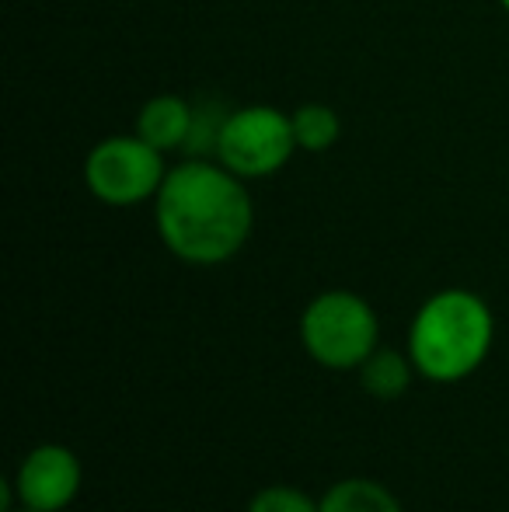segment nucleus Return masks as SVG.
<instances>
[{
  "instance_id": "6e6552de",
  "label": "nucleus",
  "mask_w": 509,
  "mask_h": 512,
  "mask_svg": "<svg viewBox=\"0 0 509 512\" xmlns=\"http://www.w3.org/2000/svg\"><path fill=\"white\" fill-rule=\"evenodd\" d=\"M318 512H401V502L370 478H346L325 492Z\"/></svg>"
},
{
  "instance_id": "f257e3e1",
  "label": "nucleus",
  "mask_w": 509,
  "mask_h": 512,
  "mask_svg": "<svg viewBox=\"0 0 509 512\" xmlns=\"http://www.w3.org/2000/svg\"><path fill=\"white\" fill-rule=\"evenodd\" d=\"M157 237L189 265H224L248 244L255 203L245 178L217 157H189L168 168L154 199Z\"/></svg>"
},
{
  "instance_id": "423d86ee",
  "label": "nucleus",
  "mask_w": 509,
  "mask_h": 512,
  "mask_svg": "<svg viewBox=\"0 0 509 512\" xmlns=\"http://www.w3.org/2000/svg\"><path fill=\"white\" fill-rule=\"evenodd\" d=\"M81 460L67 446L46 443L39 450H32L18 467L14 478V492H18L21 506L35 512H60L81 492Z\"/></svg>"
},
{
  "instance_id": "0eeeda50",
  "label": "nucleus",
  "mask_w": 509,
  "mask_h": 512,
  "mask_svg": "<svg viewBox=\"0 0 509 512\" xmlns=\"http://www.w3.org/2000/svg\"><path fill=\"white\" fill-rule=\"evenodd\" d=\"M192 122H196V105L182 95H154L140 105L133 122V133L143 136L150 147L161 154H175V150L189 147Z\"/></svg>"
},
{
  "instance_id": "20e7f679",
  "label": "nucleus",
  "mask_w": 509,
  "mask_h": 512,
  "mask_svg": "<svg viewBox=\"0 0 509 512\" xmlns=\"http://www.w3.org/2000/svg\"><path fill=\"white\" fill-rule=\"evenodd\" d=\"M164 157L168 154L150 147L136 133L105 136L84 157V185L102 206H140L147 199H157L164 178H168Z\"/></svg>"
},
{
  "instance_id": "ddd939ff",
  "label": "nucleus",
  "mask_w": 509,
  "mask_h": 512,
  "mask_svg": "<svg viewBox=\"0 0 509 512\" xmlns=\"http://www.w3.org/2000/svg\"><path fill=\"white\" fill-rule=\"evenodd\" d=\"M21 512H35V509H25V506H21Z\"/></svg>"
},
{
  "instance_id": "39448f33",
  "label": "nucleus",
  "mask_w": 509,
  "mask_h": 512,
  "mask_svg": "<svg viewBox=\"0 0 509 512\" xmlns=\"http://www.w3.org/2000/svg\"><path fill=\"white\" fill-rule=\"evenodd\" d=\"M290 112L276 105H241L231 108L217 140V161L245 182L272 178L297 154Z\"/></svg>"
},
{
  "instance_id": "f03ea898",
  "label": "nucleus",
  "mask_w": 509,
  "mask_h": 512,
  "mask_svg": "<svg viewBox=\"0 0 509 512\" xmlns=\"http://www.w3.org/2000/svg\"><path fill=\"white\" fill-rule=\"evenodd\" d=\"M496 338L492 310L471 290H440L419 307L408 331V356L433 384H457L485 363Z\"/></svg>"
},
{
  "instance_id": "f8f14e48",
  "label": "nucleus",
  "mask_w": 509,
  "mask_h": 512,
  "mask_svg": "<svg viewBox=\"0 0 509 512\" xmlns=\"http://www.w3.org/2000/svg\"><path fill=\"white\" fill-rule=\"evenodd\" d=\"M499 4H503V11L509 14V0H499Z\"/></svg>"
},
{
  "instance_id": "9d476101",
  "label": "nucleus",
  "mask_w": 509,
  "mask_h": 512,
  "mask_svg": "<svg viewBox=\"0 0 509 512\" xmlns=\"http://www.w3.org/2000/svg\"><path fill=\"white\" fill-rule=\"evenodd\" d=\"M293 119V136H297V147L304 154H325L339 143L342 136V119L332 105L325 102H307L290 112Z\"/></svg>"
},
{
  "instance_id": "1a4fd4ad",
  "label": "nucleus",
  "mask_w": 509,
  "mask_h": 512,
  "mask_svg": "<svg viewBox=\"0 0 509 512\" xmlns=\"http://www.w3.org/2000/svg\"><path fill=\"white\" fill-rule=\"evenodd\" d=\"M412 356H401L394 349H374V356L360 366V384L367 387L374 398L381 401H394L408 391L412 384Z\"/></svg>"
},
{
  "instance_id": "9b49d317",
  "label": "nucleus",
  "mask_w": 509,
  "mask_h": 512,
  "mask_svg": "<svg viewBox=\"0 0 509 512\" xmlns=\"http://www.w3.org/2000/svg\"><path fill=\"white\" fill-rule=\"evenodd\" d=\"M248 512H318V502L293 485H269L248 502Z\"/></svg>"
},
{
  "instance_id": "7ed1b4c3",
  "label": "nucleus",
  "mask_w": 509,
  "mask_h": 512,
  "mask_svg": "<svg viewBox=\"0 0 509 512\" xmlns=\"http://www.w3.org/2000/svg\"><path fill=\"white\" fill-rule=\"evenodd\" d=\"M381 324L360 293L328 290L300 317V342L314 363L328 370H360L377 349Z\"/></svg>"
}]
</instances>
